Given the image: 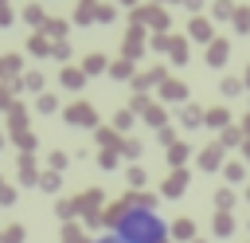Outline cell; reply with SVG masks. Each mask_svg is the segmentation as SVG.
Segmentation results:
<instances>
[{"label":"cell","mask_w":250,"mask_h":243,"mask_svg":"<svg viewBox=\"0 0 250 243\" xmlns=\"http://www.w3.org/2000/svg\"><path fill=\"white\" fill-rule=\"evenodd\" d=\"M94 243H121V239H117V235H113V231H105V235H98V239H94Z\"/></svg>","instance_id":"obj_2"},{"label":"cell","mask_w":250,"mask_h":243,"mask_svg":"<svg viewBox=\"0 0 250 243\" xmlns=\"http://www.w3.org/2000/svg\"><path fill=\"white\" fill-rule=\"evenodd\" d=\"M113 235L121 243H168V219L152 204H129L117 212Z\"/></svg>","instance_id":"obj_1"}]
</instances>
